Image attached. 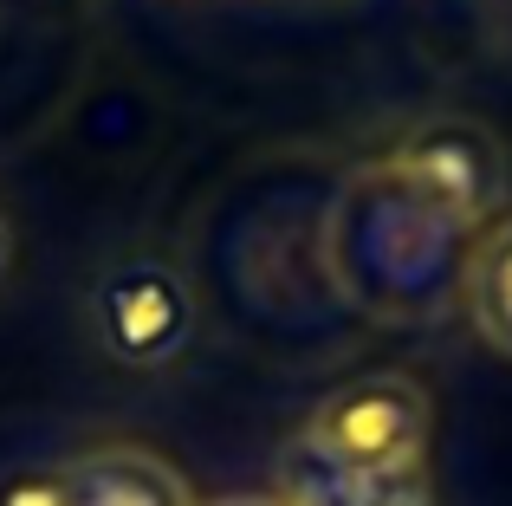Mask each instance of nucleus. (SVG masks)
Listing matches in <instances>:
<instances>
[{"label":"nucleus","mask_w":512,"mask_h":506,"mask_svg":"<svg viewBox=\"0 0 512 506\" xmlns=\"http://www.w3.org/2000/svg\"><path fill=\"white\" fill-rule=\"evenodd\" d=\"M474 228L435 208L389 156L357 163L331 189L325 228H318V266L331 292L357 318L389 331L441 325L461 305V273Z\"/></svg>","instance_id":"obj_1"},{"label":"nucleus","mask_w":512,"mask_h":506,"mask_svg":"<svg viewBox=\"0 0 512 506\" xmlns=\"http://www.w3.org/2000/svg\"><path fill=\"white\" fill-rule=\"evenodd\" d=\"M428 435H435V403L422 383L402 370H370V377L338 383L305 416L292 448L318 461L325 474L396 487V481H428Z\"/></svg>","instance_id":"obj_2"},{"label":"nucleus","mask_w":512,"mask_h":506,"mask_svg":"<svg viewBox=\"0 0 512 506\" xmlns=\"http://www.w3.org/2000/svg\"><path fill=\"white\" fill-rule=\"evenodd\" d=\"M85 325L98 351L124 370H169L195 344V286L182 266L156 247H130L91 279L85 292Z\"/></svg>","instance_id":"obj_3"},{"label":"nucleus","mask_w":512,"mask_h":506,"mask_svg":"<svg viewBox=\"0 0 512 506\" xmlns=\"http://www.w3.org/2000/svg\"><path fill=\"white\" fill-rule=\"evenodd\" d=\"M389 163H396L435 208H448V215L474 234L487 228V221H500V208H506L512 163H506V143L493 137L480 117H422V124L389 150Z\"/></svg>","instance_id":"obj_4"},{"label":"nucleus","mask_w":512,"mask_h":506,"mask_svg":"<svg viewBox=\"0 0 512 506\" xmlns=\"http://www.w3.org/2000/svg\"><path fill=\"white\" fill-rule=\"evenodd\" d=\"M59 494L65 506H195L182 474L137 442H98L59 461Z\"/></svg>","instance_id":"obj_5"},{"label":"nucleus","mask_w":512,"mask_h":506,"mask_svg":"<svg viewBox=\"0 0 512 506\" xmlns=\"http://www.w3.org/2000/svg\"><path fill=\"white\" fill-rule=\"evenodd\" d=\"M461 305H467V325L480 331V344L512 357V215L487 221L474 234L467 273H461Z\"/></svg>","instance_id":"obj_6"},{"label":"nucleus","mask_w":512,"mask_h":506,"mask_svg":"<svg viewBox=\"0 0 512 506\" xmlns=\"http://www.w3.org/2000/svg\"><path fill=\"white\" fill-rule=\"evenodd\" d=\"M0 506H65L59 468H46V474H13V481L0 487Z\"/></svg>","instance_id":"obj_7"},{"label":"nucleus","mask_w":512,"mask_h":506,"mask_svg":"<svg viewBox=\"0 0 512 506\" xmlns=\"http://www.w3.org/2000/svg\"><path fill=\"white\" fill-rule=\"evenodd\" d=\"M376 506H435V487H428V481H409V487H396L389 500H376Z\"/></svg>","instance_id":"obj_8"},{"label":"nucleus","mask_w":512,"mask_h":506,"mask_svg":"<svg viewBox=\"0 0 512 506\" xmlns=\"http://www.w3.org/2000/svg\"><path fill=\"white\" fill-rule=\"evenodd\" d=\"M201 506H286V500H266V494H221V500H201Z\"/></svg>","instance_id":"obj_9"},{"label":"nucleus","mask_w":512,"mask_h":506,"mask_svg":"<svg viewBox=\"0 0 512 506\" xmlns=\"http://www.w3.org/2000/svg\"><path fill=\"white\" fill-rule=\"evenodd\" d=\"M7 273H13V221L0 215V279H7Z\"/></svg>","instance_id":"obj_10"}]
</instances>
